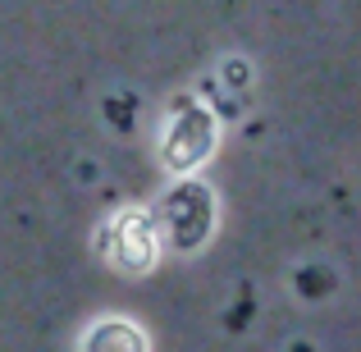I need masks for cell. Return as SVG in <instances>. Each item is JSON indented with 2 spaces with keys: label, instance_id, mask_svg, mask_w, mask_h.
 I'll use <instances>...</instances> for the list:
<instances>
[{
  "label": "cell",
  "instance_id": "3957f363",
  "mask_svg": "<svg viewBox=\"0 0 361 352\" xmlns=\"http://www.w3.org/2000/svg\"><path fill=\"white\" fill-rule=\"evenodd\" d=\"M115 261L128 270H147L156 261V224L147 215H128L115 229Z\"/></svg>",
  "mask_w": 361,
  "mask_h": 352
},
{
  "label": "cell",
  "instance_id": "277c9868",
  "mask_svg": "<svg viewBox=\"0 0 361 352\" xmlns=\"http://www.w3.org/2000/svg\"><path fill=\"white\" fill-rule=\"evenodd\" d=\"M87 352H147V344H142V334L133 325L106 320V325H97L87 334Z\"/></svg>",
  "mask_w": 361,
  "mask_h": 352
},
{
  "label": "cell",
  "instance_id": "7a4b0ae2",
  "mask_svg": "<svg viewBox=\"0 0 361 352\" xmlns=\"http://www.w3.org/2000/svg\"><path fill=\"white\" fill-rule=\"evenodd\" d=\"M211 142H215V119L206 115V110L188 106L165 133V165L178 169V174H188L192 165H202V160L211 156Z\"/></svg>",
  "mask_w": 361,
  "mask_h": 352
},
{
  "label": "cell",
  "instance_id": "6da1fadb",
  "mask_svg": "<svg viewBox=\"0 0 361 352\" xmlns=\"http://www.w3.org/2000/svg\"><path fill=\"white\" fill-rule=\"evenodd\" d=\"M211 229V193L202 183H178L165 197V233L174 247H197Z\"/></svg>",
  "mask_w": 361,
  "mask_h": 352
}]
</instances>
